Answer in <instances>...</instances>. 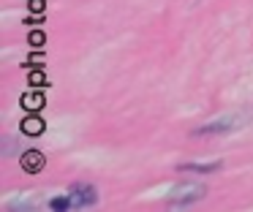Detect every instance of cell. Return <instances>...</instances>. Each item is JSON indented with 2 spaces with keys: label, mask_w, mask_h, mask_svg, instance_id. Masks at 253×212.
Returning <instances> with one entry per match:
<instances>
[{
  "label": "cell",
  "mask_w": 253,
  "mask_h": 212,
  "mask_svg": "<svg viewBox=\"0 0 253 212\" xmlns=\"http://www.w3.org/2000/svg\"><path fill=\"white\" fill-rule=\"evenodd\" d=\"M220 163H182L180 171H193V174H215Z\"/></svg>",
  "instance_id": "4"
},
{
  "label": "cell",
  "mask_w": 253,
  "mask_h": 212,
  "mask_svg": "<svg viewBox=\"0 0 253 212\" xmlns=\"http://www.w3.org/2000/svg\"><path fill=\"white\" fill-rule=\"evenodd\" d=\"M49 207H52V210H57V212H60V210H74V204H71V196H55V199H52L49 201Z\"/></svg>",
  "instance_id": "7"
},
{
  "label": "cell",
  "mask_w": 253,
  "mask_h": 212,
  "mask_svg": "<svg viewBox=\"0 0 253 212\" xmlns=\"http://www.w3.org/2000/svg\"><path fill=\"white\" fill-rule=\"evenodd\" d=\"M248 123H253V114H223V117L212 120V123H204L202 128L193 130V136H226L234 133V130L245 128Z\"/></svg>",
  "instance_id": "1"
},
{
  "label": "cell",
  "mask_w": 253,
  "mask_h": 212,
  "mask_svg": "<svg viewBox=\"0 0 253 212\" xmlns=\"http://www.w3.org/2000/svg\"><path fill=\"white\" fill-rule=\"evenodd\" d=\"M22 166L28 169V171H39V169L44 166V155H41V152H25Z\"/></svg>",
  "instance_id": "5"
},
{
  "label": "cell",
  "mask_w": 253,
  "mask_h": 212,
  "mask_svg": "<svg viewBox=\"0 0 253 212\" xmlns=\"http://www.w3.org/2000/svg\"><path fill=\"white\" fill-rule=\"evenodd\" d=\"M202 196H204V185H196V182L177 185V188L166 196V207H171V210H185V207L199 204Z\"/></svg>",
  "instance_id": "2"
},
{
  "label": "cell",
  "mask_w": 253,
  "mask_h": 212,
  "mask_svg": "<svg viewBox=\"0 0 253 212\" xmlns=\"http://www.w3.org/2000/svg\"><path fill=\"white\" fill-rule=\"evenodd\" d=\"M68 196H71L74 210H84V207H93L95 201H98V190H95L93 185H84V182H77L68 190Z\"/></svg>",
  "instance_id": "3"
},
{
  "label": "cell",
  "mask_w": 253,
  "mask_h": 212,
  "mask_svg": "<svg viewBox=\"0 0 253 212\" xmlns=\"http://www.w3.org/2000/svg\"><path fill=\"white\" fill-rule=\"evenodd\" d=\"M22 130H25L28 136H39V133H44V120H39V117L33 114V117H28V120L22 123Z\"/></svg>",
  "instance_id": "6"
},
{
  "label": "cell",
  "mask_w": 253,
  "mask_h": 212,
  "mask_svg": "<svg viewBox=\"0 0 253 212\" xmlns=\"http://www.w3.org/2000/svg\"><path fill=\"white\" fill-rule=\"evenodd\" d=\"M41 101H44V98H41V95H33V98H25V106H28V109H39V106H41Z\"/></svg>",
  "instance_id": "8"
}]
</instances>
